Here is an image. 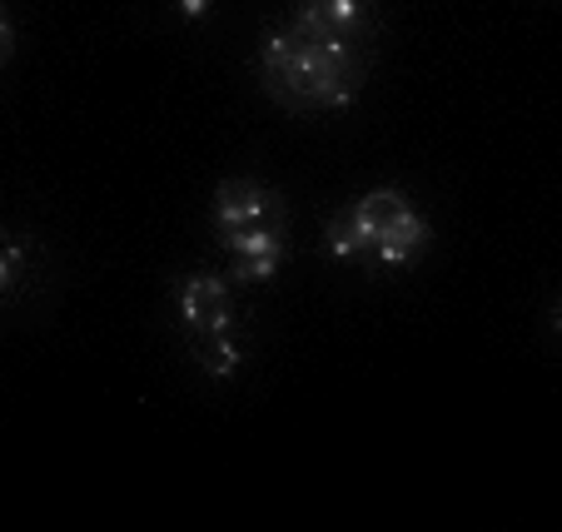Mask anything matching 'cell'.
Listing matches in <instances>:
<instances>
[{
  "label": "cell",
  "instance_id": "cell-1",
  "mask_svg": "<svg viewBox=\"0 0 562 532\" xmlns=\"http://www.w3.org/2000/svg\"><path fill=\"white\" fill-rule=\"evenodd\" d=\"M259 70L265 90L289 110H349L363 90V50L353 41H304L294 31H265Z\"/></svg>",
  "mask_w": 562,
  "mask_h": 532
},
{
  "label": "cell",
  "instance_id": "cell-2",
  "mask_svg": "<svg viewBox=\"0 0 562 532\" xmlns=\"http://www.w3.org/2000/svg\"><path fill=\"white\" fill-rule=\"evenodd\" d=\"M214 235H239V229H255V224H269V229H284L289 224V210L274 190L255 180H224L214 190Z\"/></svg>",
  "mask_w": 562,
  "mask_h": 532
},
{
  "label": "cell",
  "instance_id": "cell-3",
  "mask_svg": "<svg viewBox=\"0 0 562 532\" xmlns=\"http://www.w3.org/2000/svg\"><path fill=\"white\" fill-rule=\"evenodd\" d=\"M175 304H180V324L190 339L204 333L234 329V298H229V274H214V269H194L180 279L175 288Z\"/></svg>",
  "mask_w": 562,
  "mask_h": 532
},
{
  "label": "cell",
  "instance_id": "cell-4",
  "mask_svg": "<svg viewBox=\"0 0 562 532\" xmlns=\"http://www.w3.org/2000/svg\"><path fill=\"white\" fill-rule=\"evenodd\" d=\"M369 15H373L369 0H299L289 31L304 35V41H353L359 45Z\"/></svg>",
  "mask_w": 562,
  "mask_h": 532
},
{
  "label": "cell",
  "instance_id": "cell-5",
  "mask_svg": "<svg viewBox=\"0 0 562 532\" xmlns=\"http://www.w3.org/2000/svg\"><path fill=\"white\" fill-rule=\"evenodd\" d=\"M428 239H434L428 219L414 210V204H408V210L398 214V219H389V224L379 229V239L369 245V254L379 259L383 269H408V264H414V259L428 249Z\"/></svg>",
  "mask_w": 562,
  "mask_h": 532
},
{
  "label": "cell",
  "instance_id": "cell-6",
  "mask_svg": "<svg viewBox=\"0 0 562 532\" xmlns=\"http://www.w3.org/2000/svg\"><path fill=\"white\" fill-rule=\"evenodd\" d=\"M408 210V194L393 190V184H383V190H369L363 200H353V210H344V219H349L353 239L363 245V254H369V245L379 239V229L389 219H398V214Z\"/></svg>",
  "mask_w": 562,
  "mask_h": 532
},
{
  "label": "cell",
  "instance_id": "cell-7",
  "mask_svg": "<svg viewBox=\"0 0 562 532\" xmlns=\"http://www.w3.org/2000/svg\"><path fill=\"white\" fill-rule=\"evenodd\" d=\"M194 359H200V369L210 373V378H229V373H239V363H245V343H239L234 329L204 333V339H194Z\"/></svg>",
  "mask_w": 562,
  "mask_h": 532
},
{
  "label": "cell",
  "instance_id": "cell-8",
  "mask_svg": "<svg viewBox=\"0 0 562 532\" xmlns=\"http://www.w3.org/2000/svg\"><path fill=\"white\" fill-rule=\"evenodd\" d=\"M229 249V259H289V239L284 229H269V224H255V229H239V235H224L220 239Z\"/></svg>",
  "mask_w": 562,
  "mask_h": 532
},
{
  "label": "cell",
  "instance_id": "cell-9",
  "mask_svg": "<svg viewBox=\"0 0 562 532\" xmlns=\"http://www.w3.org/2000/svg\"><path fill=\"white\" fill-rule=\"evenodd\" d=\"M25 259H31V239L25 235H0V298L21 284Z\"/></svg>",
  "mask_w": 562,
  "mask_h": 532
},
{
  "label": "cell",
  "instance_id": "cell-10",
  "mask_svg": "<svg viewBox=\"0 0 562 532\" xmlns=\"http://www.w3.org/2000/svg\"><path fill=\"white\" fill-rule=\"evenodd\" d=\"M324 249H329V259H339V264H353V259H363V245L353 239V229H349V219H334L329 224V235H324Z\"/></svg>",
  "mask_w": 562,
  "mask_h": 532
},
{
  "label": "cell",
  "instance_id": "cell-11",
  "mask_svg": "<svg viewBox=\"0 0 562 532\" xmlns=\"http://www.w3.org/2000/svg\"><path fill=\"white\" fill-rule=\"evenodd\" d=\"M175 11H180V21H204L214 11V0H175Z\"/></svg>",
  "mask_w": 562,
  "mask_h": 532
},
{
  "label": "cell",
  "instance_id": "cell-12",
  "mask_svg": "<svg viewBox=\"0 0 562 532\" xmlns=\"http://www.w3.org/2000/svg\"><path fill=\"white\" fill-rule=\"evenodd\" d=\"M11 55H15V25H11V15L0 11V65L11 60Z\"/></svg>",
  "mask_w": 562,
  "mask_h": 532
}]
</instances>
